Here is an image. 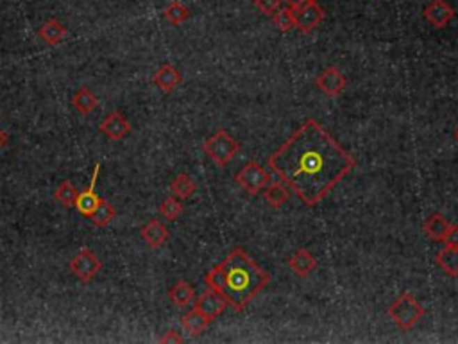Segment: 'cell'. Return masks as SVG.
I'll use <instances>...</instances> for the list:
<instances>
[{
    "label": "cell",
    "instance_id": "16",
    "mask_svg": "<svg viewBox=\"0 0 458 344\" xmlns=\"http://www.w3.org/2000/svg\"><path fill=\"white\" fill-rule=\"evenodd\" d=\"M38 36L45 43H49V45H58V43L61 42V40H65V36H67V27L63 26L58 18H49V20L40 27Z\"/></svg>",
    "mask_w": 458,
    "mask_h": 344
},
{
    "label": "cell",
    "instance_id": "15",
    "mask_svg": "<svg viewBox=\"0 0 458 344\" xmlns=\"http://www.w3.org/2000/svg\"><path fill=\"white\" fill-rule=\"evenodd\" d=\"M152 81H155L156 86H158L159 90H163V92H172V90L177 88V84L181 83V74L174 65L167 63L158 68Z\"/></svg>",
    "mask_w": 458,
    "mask_h": 344
},
{
    "label": "cell",
    "instance_id": "6",
    "mask_svg": "<svg viewBox=\"0 0 458 344\" xmlns=\"http://www.w3.org/2000/svg\"><path fill=\"white\" fill-rule=\"evenodd\" d=\"M70 269L75 276L86 283V281H92L93 278H95V274L102 269V262L97 258L92 249L83 248L70 260Z\"/></svg>",
    "mask_w": 458,
    "mask_h": 344
},
{
    "label": "cell",
    "instance_id": "33",
    "mask_svg": "<svg viewBox=\"0 0 458 344\" xmlns=\"http://www.w3.org/2000/svg\"><path fill=\"white\" fill-rule=\"evenodd\" d=\"M6 143H8V133H6V131L0 130V149H2V147H4Z\"/></svg>",
    "mask_w": 458,
    "mask_h": 344
},
{
    "label": "cell",
    "instance_id": "32",
    "mask_svg": "<svg viewBox=\"0 0 458 344\" xmlns=\"http://www.w3.org/2000/svg\"><path fill=\"white\" fill-rule=\"evenodd\" d=\"M283 2L288 6V8L296 11V9L304 8V6L312 4V2H317V0H283Z\"/></svg>",
    "mask_w": 458,
    "mask_h": 344
},
{
    "label": "cell",
    "instance_id": "4",
    "mask_svg": "<svg viewBox=\"0 0 458 344\" xmlns=\"http://www.w3.org/2000/svg\"><path fill=\"white\" fill-rule=\"evenodd\" d=\"M238 151V142L224 130H219L217 133L210 136L205 142V153L213 159V164L219 167L226 165L233 159Z\"/></svg>",
    "mask_w": 458,
    "mask_h": 344
},
{
    "label": "cell",
    "instance_id": "3",
    "mask_svg": "<svg viewBox=\"0 0 458 344\" xmlns=\"http://www.w3.org/2000/svg\"><path fill=\"white\" fill-rule=\"evenodd\" d=\"M425 315V308L410 292H403L397 299H394L388 306V318L401 328V330H412Z\"/></svg>",
    "mask_w": 458,
    "mask_h": 344
},
{
    "label": "cell",
    "instance_id": "34",
    "mask_svg": "<svg viewBox=\"0 0 458 344\" xmlns=\"http://www.w3.org/2000/svg\"><path fill=\"white\" fill-rule=\"evenodd\" d=\"M455 139H457V142H458V127H457V131H455Z\"/></svg>",
    "mask_w": 458,
    "mask_h": 344
},
{
    "label": "cell",
    "instance_id": "11",
    "mask_svg": "<svg viewBox=\"0 0 458 344\" xmlns=\"http://www.w3.org/2000/svg\"><path fill=\"white\" fill-rule=\"evenodd\" d=\"M99 131H102L111 140H122L131 133V124L120 111H111L104 120L100 122Z\"/></svg>",
    "mask_w": 458,
    "mask_h": 344
},
{
    "label": "cell",
    "instance_id": "8",
    "mask_svg": "<svg viewBox=\"0 0 458 344\" xmlns=\"http://www.w3.org/2000/svg\"><path fill=\"white\" fill-rule=\"evenodd\" d=\"M426 20L432 24L437 29L446 27L451 22V18L455 17V9L448 4L446 0H429L426 4L425 11H423Z\"/></svg>",
    "mask_w": 458,
    "mask_h": 344
},
{
    "label": "cell",
    "instance_id": "12",
    "mask_svg": "<svg viewBox=\"0 0 458 344\" xmlns=\"http://www.w3.org/2000/svg\"><path fill=\"white\" fill-rule=\"evenodd\" d=\"M99 172H100V164H97L95 171H93L92 183H90V187H88L86 190L79 192V198H77V201H75V208L79 210V214L86 215V217H90V215L93 214V210H95L97 205H99V201H100V198L95 194V185H97V178H99Z\"/></svg>",
    "mask_w": 458,
    "mask_h": 344
},
{
    "label": "cell",
    "instance_id": "5",
    "mask_svg": "<svg viewBox=\"0 0 458 344\" xmlns=\"http://www.w3.org/2000/svg\"><path fill=\"white\" fill-rule=\"evenodd\" d=\"M237 183L251 196H258L263 189H267L271 176L269 172L258 164V162H247L240 172L237 174Z\"/></svg>",
    "mask_w": 458,
    "mask_h": 344
},
{
    "label": "cell",
    "instance_id": "31",
    "mask_svg": "<svg viewBox=\"0 0 458 344\" xmlns=\"http://www.w3.org/2000/svg\"><path fill=\"white\" fill-rule=\"evenodd\" d=\"M159 341H161V343H165V344H167V343H183V337H181L175 330H167V331H165V336H163Z\"/></svg>",
    "mask_w": 458,
    "mask_h": 344
},
{
    "label": "cell",
    "instance_id": "13",
    "mask_svg": "<svg viewBox=\"0 0 458 344\" xmlns=\"http://www.w3.org/2000/svg\"><path fill=\"white\" fill-rule=\"evenodd\" d=\"M142 239L145 240L147 246L152 249H158L165 246L168 240V230L163 223H159L158 219H152L145 226L142 228Z\"/></svg>",
    "mask_w": 458,
    "mask_h": 344
},
{
    "label": "cell",
    "instance_id": "21",
    "mask_svg": "<svg viewBox=\"0 0 458 344\" xmlns=\"http://www.w3.org/2000/svg\"><path fill=\"white\" fill-rule=\"evenodd\" d=\"M115 217H117V210H115V206H113L111 203L104 198H100L99 205H97V208L93 210V214L90 215V219L93 221V224L99 228L108 226V224L111 223Z\"/></svg>",
    "mask_w": 458,
    "mask_h": 344
},
{
    "label": "cell",
    "instance_id": "22",
    "mask_svg": "<svg viewBox=\"0 0 458 344\" xmlns=\"http://www.w3.org/2000/svg\"><path fill=\"white\" fill-rule=\"evenodd\" d=\"M437 264L441 265L444 273L453 278H458V248L446 246L437 255Z\"/></svg>",
    "mask_w": 458,
    "mask_h": 344
},
{
    "label": "cell",
    "instance_id": "18",
    "mask_svg": "<svg viewBox=\"0 0 458 344\" xmlns=\"http://www.w3.org/2000/svg\"><path fill=\"white\" fill-rule=\"evenodd\" d=\"M423 228H425L426 235H428L429 239L444 240L446 233L450 231L451 223L442 214H434L426 219L425 224H423Z\"/></svg>",
    "mask_w": 458,
    "mask_h": 344
},
{
    "label": "cell",
    "instance_id": "10",
    "mask_svg": "<svg viewBox=\"0 0 458 344\" xmlns=\"http://www.w3.org/2000/svg\"><path fill=\"white\" fill-rule=\"evenodd\" d=\"M317 88L329 97L340 95L346 88V77L337 67H329L317 77Z\"/></svg>",
    "mask_w": 458,
    "mask_h": 344
},
{
    "label": "cell",
    "instance_id": "14",
    "mask_svg": "<svg viewBox=\"0 0 458 344\" xmlns=\"http://www.w3.org/2000/svg\"><path fill=\"white\" fill-rule=\"evenodd\" d=\"M288 267H290L297 276H308V274H312L317 269V260L308 249L301 248L299 251L288 260Z\"/></svg>",
    "mask_w": 458,
    "mask_h": 344
},
{
    "label": "cell",
    "instance_id": "27",
    "mask_svg": "<svg viewBox=\"0 0 458 344\" xmlns=\"http://www.w3.org/2000/svg\"><path fill=\"white\" fill-rule=\"evenodd\" d=\"M272 22H274V26L278 27L279 31H283V33H290L294 27H296V18H294V9L287 8L278 9L272 13Z\"/></svg>",
    "mask_w": 458,
    "mask_h": 344
},
{
    "label": "cell",
    "instance_id": "30",
    "mask_svg": "<svg viewBox=\"0 0 458 344\" xmlns=\"http://www.w3.org/2000/svg\"><path fill=\"white\" fill-rule=\"evenodd\" d=\"M442 242L446 244V246H450V248H458V226L451 224L450 231H448Z\"/></svg>",
    "mask_w": 458,
    "mask_h": 344
},
{
    "label": "cell",
    "instance_id": "9",
    "mask_svg": "<svg viewBox=\"0 0 458 344\" xmlns=\"http://www.w3.org/2000/svg\"><path fill=\"white\" fill-rule=\"evenodd\" d=\"M294 18H296V27L301 33H310V31L315 29L322 22V18H324V9L317 4V2H312V4L304 6V8L296 9V11H294Z\"/></svg>",
    "mask_w": 458,
    "mask_h": 344
},
{
    "label": "cell",
    "instance_id": "26",
    "mask_svg": "<svg viewBox=\"0 0 458 344\" xmlns=\"http://www.w3.org/2000/svg\"><path fill=\"white\" fill-rule=\"evenodd\" d=\"M288 198H290V192H288L287 187L281 185V183H274V185H271L265 190V201L267 205L272 206V208L283 206L285 203L288 201Z\"/></svg>",
    "mask_w": 458,
    "mask_h": 344
},
{
    "label": "cell",
    "instance_id": "17",
    "mask_svg": "<svg viewBox=\"0 0 458 344\" xmlns=\"http://www.w3.org/2000/svg\"><path fill=\"white\" fill-rule=\"evenodd\" d=\"M168 298H171V302L174 303L175 306L187 308V306H190L196 302V290L192 289V286H190L188 281L180 280L168 290Z\"/></svg>",
    "mask_w": 458,
    "mask_h": 344
},
{
    "label": "cell",
    "instance_id": "25",
    "mask_svg": "<svg viewBox=\"0 0 458 344\" xmlns=\"http://www.w3.org/2000/svg\"><path fill=\"white\" fill-rule=\"evenodd\" d=\"M54 198H56V201L61 203L63 206L70 208V206H75V201H77V198H79V190L75 189L72 181H63L61 185L56 189Z\"/></svg>",
    "mask_w": 458,
    "mask_h": 344
},
{
    "label": "cell",
    "instance_id": "23",
    "mask_svg": "<svg viewBox=\"0 0 458 344\" xmlns=\"http://www.w3.org/2000/svg\"><path fill=\"white\" fill-rule=\"evenodd\" d=\"M196 183L188 174H177L175 180L171 183V194L177 199H188L196 192Z\"/></svg>",
    "mask_w": 458,
    "mask_h": 344
},
{
    "label": "cell",
    "instance_id": "28",
    "mask_svg": "<svg viewBox=\"0 0 458 344\" xmlns=\"http://www.w3.org/2000/svg\"><path fill=\"white\" fill-rule=\"evenodd\" d=\"M159 214L167 219V221H175V219L183 214V205H181V199L174 198V196L163 199L161 205H159Z\"/></svg>",
    "mask_w": 458,
    "mask_h": 344
},
{
    "label": "cell",
    "instance_id": "29",
    "mask_svg": "<svg viewBox=\"0 0 458 344\" xmlns=\"http://www.w3.org/2000/svg\"><path fill=\"white\" fill-rule=\"evenodd\" d=\"M281 0H254V6L262 11L263 15H272L278 11Z\"/></svg>",
    "mask_w": 458,
    "mask_h": 344
},
{
    "label": "cell",
    "instance_id": "7",
    "mask_svg": "<svg viewBox=\"0 0 458 344\" xmlns=\"http://www.w3.org/2000/svg\"><path fill=\"white\" fill-rule=\"evenodd\" d=\"M226 306H228V302H226L224 296L213 289L205 290V292L200 294V298L196 302V308L205 318L210 319V323L215 321L226 311Z\"/></svg>",
    "mask_w": 458,
    "mask_h": 344
},
{
    "label": "cell",
    "instance_id": "24",
    "mask_svg": "<svg viewBox=\"0 0 458 344\" xmlns=\"http://www.w3.org/2000/svg\"><path fill=\"white\" fill-rule=\"evenodd\" d=\"M163 17L167 18L172 26H181L183 22H187L188 18H190V11H188V8H184V6L181 4L180 0H172L171 4L163 9Z\"/></svg>",
    "mask_w": 458,
    "mask_h": 344
},
{
    "label": "cell",
    "instance_id": "1",
    "mask_svg": "<svg viewBox=\"0 0 458 344\" xmlns=\"http://www.w3.org/2000/svg\"><path fill=\"white\" fill-rule=\"evenodd\" d=\"M356 165V159L313 118L285 140L269 158V167L306 206L313 208Z\"/></svg>",
    "mask_w": 458,
    "mask_h": 344
},
{
    "label": "cell",
    "instance_id": "20",
    "mask_svg": "<svg viewBox=\"0 0 458 344\" xmlns=\"http://www.w3.org/2000/svg\"><path fill=\"white\" fill-rule=\"evenodd\" d=\"M181 325H183V328L188 331V334H190V336L197 337V336H200L206 328H208L210 319L205 318V315L200 314L197 308H192V311L187 312V314L183 315V319H181Z\"/></svg>",
    "mask_w": 458,
    "mask_h": 344
},
{
    "label": "cell",
    "instance_id": "2",
    "mask_svg": "<svg viewBox=\"0 0 458 344\" xmlns=\"http://www.w3.org/2000/svg\"><path fill=\"white\" fill-rule=\"evenodd\" d=\"M221 265L224 274L221 294L233 311L242 312L265 289L271 276L242 248H235Z\"/></svg>",
    "mask_w": 458,
    "mask_h": 344
},
{
    "label": "cell",
    "instance_id": "19",
    "mask_svg": "<svg viewBox=\"0 0 458 344\" xmlns=\"http://www.w3.org/2000/svg\"><path fill=\"white\" fill-rule=\"evenodd\" d=\"M72 104H74V108L77 109L79 114L88 115L92 114L93 109L99 106V99H97L95 93L88 88V86H81V88L75 92L74 99H72Z\"/></svg>",
    "mask_w": 458,
    "mask_h": 344
}]
</instances>
